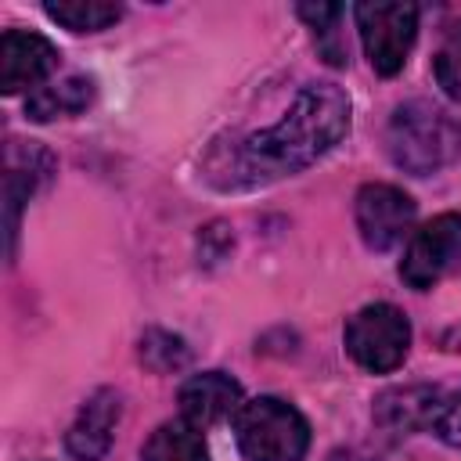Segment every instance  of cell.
<instances>
[{"mask_svg":"<svg viewBox=\"0 0 461 461\" xmlns=\"http://www.w3.org/2000/svg\"><path fill=\"white\" fill-rule=\"evenodd\" d=\"M144 461H209V447L202 439V429L176 418V421H162L148 436Z\"/></svg>","mask_w":461,"mask_h":461,"instance_id":"13","label":"cell"},{"mask_svg":"<svg viewBox=\"0 0 461 461\" xmlns=\"http://www.w3.org/2000/svg\"><path fill=\"white\" fill-rule=\"evenodd\" d=\"M389 158L414 176H429L461 158V119L432 101H403L385 126Z\"/></svg>","mask_w":461,"mask_h":461,"instance_id":"2","label":"cell"},{"mask_svg":"<svg viewBox=\"0 0 461 461\" xmlns=\"http://www.w3.org/2000/svg\"><path fill=\"white\" fill-rule=\"evenodd\" d=\"M411 349V324L393 303H371L346 324V353L371 375H385L403 364Z\"/></svg>","mask_w":461,"mask_h":461,"instance_id":"4","label":"cell"},{"mask_svg":"<svg viewBox=\"0 0 461 461\" xmlns=\"http://www.w3.org/2000/svg\"><path fill=\"white\" fill-rule=\"evenodd\" d=\"M432 68H436V83L443 86V94L461 101V22H454L443 32V43L432 58Z\"/></svg>","mask_w":461,"mask_h":461,"instance_id":"16","label":"cell"},{"mask_svg":"<svg viewBox=\"0 0 461 461\" xmlns=\"http://www.w3.org/2000/svg\"><path fill=\"white\" fill-rule=\"evenodd\" d=\"M119 414H122V403H119V393L112 389H97L79 418L72 421V429L65 432V447L76 461H101L112 447V436H115V425H119Z\"/></svg>","mask_w":461,"mask_h":461,"instance_id":"10","label":"cell"},{"mask_svg":"<svg viewBox=\"0 0 461 461\" xmlns=\"http://www.w3.org/2000/svg\"><path fill=\"white\" fill-rule=\"evenodd\" d=\"M436 403H439V389L432 385H403V389H389L378 396L375 403V418L389 429H425L432 425V414H436Z\"/></svg>","mask_w":461,"mask_h":461,"instance_id":"11","label":"cell"},{"mask_svg":"<svg viewBox=\"0 0 461 461\" xmlns=\"http://www.w3.org/2000/svg\"><path fill=\"white\" fill-rule=\"evenodd\" d=\"M432 432L443 443L461 447V389L439 393V403H436V414H432Z\"/></svg>","mask_w":461,"mask_h":461,"instance_id":"18","label":"cell"},{"mask_svg":"<svg viewBox=\"0 0 461 461\" xmlns=\"http://www.w3.org/2000/svg\"><path fill=\"white\" fill-rule=\"evenodd\" d=\"M357 230L367 249L385 252L403 241V234L414 223V198L393 184H364L357 191Z\"/></svg>","mask_w":461,"mask_h":461,"instance_id":"7","label":"cell"},{"mask_svg":"<svg viewBox=\"0 0 461 461\" xmlns=\"http://www.w3.org/2000/svg\"><path fill=\"white\" fill-rule=\"evenodd\" d=\"M349 130V97L335 83H310L299 90L292 108L263 133L245 137L230 151L227 184H267L313 166Z\"/></svg>","mask_w":461,"mask_h":461,"instance_id":"1","label":"cell"},{"mask_svg":"<svg viewBox=\"0 0 461 461\" xmlns=\"http://www.w3.org/2000/svg\"><path fill=\"white\" fill-rule=\"evenodd\" d=\"M58 65V47L25 29H7L0 36V90L22 94L36 83H43Z\"/></svg>","mask_w":461,"mask_h":461,"instance_id":"8","label":"cell"},{"mask_svg":"<svg viewBox=\"0 0 461 461\" xmlns=\"http://www.w3.org/2000/svg\"><path fill=\"white\" fill-rule=\"evenodd\" d=\"M94 101V83L86 76H65L61 83L40 86L25 101V115L36 122H50L61 115H76Z\"/></svg>","mask_w":461,"mask_h":461,"instance_id":"12","label":"cell"},{"mask_svg":"<svg viewBox=\"0 0 461 461\" xmlns=\"http://www.w3.org/2000/svg\"><path fill=\"white\" fill-rule=\"evenodd\" d=\"M339 14H342L339 4H299V18L310 22V29H313V36L321 40V50H324V58H328L331 65H346V47H342V40H339V32H335Z\"/></svg>","mask_w":461,"mask_h":461,"instance_id":"15","label":"cell"},{"mask_svg":"<svg viewBox=\"0 0 461 461\" xmlns=\"http://www.w3.org/2000/svg\"><path fill=\"white\" fill-rule=\"evenodd\" d=\"M234 439L245 461H303L310 447V425L281 396H256L234 414Z\"/></svg>","mask_w":461,"mask_h":461,"instance_id":"3","label":"cell"},{"mask_svg":"<svg viewBox=\"0 0 461 461\" xmlns=\"http://www.w3.org/2000/svg\"><path fill=\"white\" fill-rule=\"evenodd\" d=\"M241 407V385L223 371H202L191 375L180 385V418L194 429H209L238 414Z\"/></svg>","mask_w":461,"mask_h":461,"instance_id":"9","label":"cell"},{"mask_svg":"<svg viewBox=\"0 0 461 461\" xmlns=\"http://www.w3.org/2000/svg\"><path fill=\"white\" fill-rule=\"evenodd\" d=\"M457 270H461V212L432 216L407 241V252H403V263H400V277L411 288L425 292V288L439 285L443 277H450Z\"/></svg>","mask_w":461,"mask_h":461,"instance_id":"6","label":"cell"},{"mask_svg":"<svg viewBox=\"0 0 461 461\" xmlns=\"http://www.w3.org/2000/svg\"><path fill=\"white\" fill-rule=\"evenodd\" d=\"M43 11L47 18H54L72 32H97L122 18L119 4H101V0H58V4H43Z\"/></svg>","mask_w":461,"mask_h":461,"instance_id":"14","label":"cell"},{"mask_svg":"<svg viewBox=\"0 0 461 461\" xmlns=\"http://www.w3.org/2000/svg\"><path fill=\"white\" fill-rule=\"evenodd\" d=\"M140 360L151 367V371H176L187 364V346L180 335H169V331H148L140 339Z\"/></svg>","mask_w":461,"mask_h":461,"instance_id":"17","label":"cell"},{"mask_svg":"<svg viewBox=\"0 0 461 461\" xmlns=\"http://www.w3.org/2000/svg\"><path fill=\"white\" fill-rule=\"evenodd\" d=\"M357 29L371 68L378 76H396L407 65V54L418 36V7L400 0L357 4Z\"/></svg>","mask_w":461,"mask_h":461,"instance_id":"5","label":"cell"}]
</instances>
